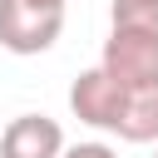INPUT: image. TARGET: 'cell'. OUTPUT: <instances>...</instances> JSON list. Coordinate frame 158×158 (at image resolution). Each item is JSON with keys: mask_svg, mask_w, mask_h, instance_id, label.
I'll use <instances>...</instances> for the list:
<instances>
[{"mask_svg": "<svg viewBox=\"0 0 158 158\" xmlns=\"http://www.w3.org/2000/svg\"><path fill=\"white\" fill-rule=\"evenodd\" d=\"M30 5H40V10H64V0H30Z\"/></svg>", "mask_w": 158, "mask_h": 158, "instance_id": "ba28073f", "label": "cell"}, {"mask_svg": "<svg viewBox=\"0 0 158 158\" xmlns=\"http://www.w3.org/2000/svg\"><path fill=\"white\" fill-rule=\"evenodd\" d=\"M64 153V128L49 114H20L0 133V158H59Z\"/></svg>", "mask_w": 158, "mask_h": 158, "instance_id": "3957f363", "label": "cell"}, {"mask_svg": "<svg viewBox=\"0 0 158 158\" xmlns=\"http://www.w3.org/2000/svg\"><path fill=\"white\" fill-rule=\"evenodd\" d=\"M59 158H118L109 143H74V148H64Z\"/></svg>", "mask_w": 158, "mask_h": 158, "instance_id": "52a82bcc", "label": "cell"}, {"mask_svg": "<svg viewBox=\"0 0 158 158\" xmlns=\"http://www.w3.org/2000/svg\"><path fill=\"white\" fill-rule=\"evenodd\" d=\"M114 30H158V0H114Z\"/></svg>", "mask_w": 158, "mask_h": 158, "instance_id": "8992f818", "label": "cell"}, {"mask_svg": "<svg viewBox=\"0 0 158 158\" xmlns=\"http://www.w3.org/2000/svg\"><path fill=\"white\" fill-rule=\"evenodd\" d=\"M153 158H158V153H153Z\"/></svg>", "mask_w": 158, "mask_h": 158, "instance_id": "9c48e42d", "label": "cell"}, {"mask_svg": "<svg viewBox=\"0 0 158 158\" xmlns=\"http://www.w3.org/2000/svg\"><path fill=\"white\" fill-rule=\"evenodd\" d=\"M64 30V10H40L30 0H0V49L44 54Z\"/></svg>", "mask_w": 158, "mask_h": 158, "instance_id": "7a4b0ae2", "label": "cell"}, {"mask_svg": "<svg viewBox=\"0 0 158 158\" xmlns=\"http://www.w3.org/2000/svg\"><path fill=\"white\" fill-rule=\"evenodd\" d=\"M99 74L118 89H153L158 84V30H114L104 40Z\"/></svg>", "mask_w": 158, "mask_h": 158, "instance_id": "6da1fadb", "label": "cell"}, {"mask_svg": "<svg viewBox=\"0 0 158 158\" xmlns=\"http://www.w3.org/2000/svg\"><path fill=\"white\" fill-rule=\"evenodd\" d=\"M114 133L123 143H158V84L153 89H123Z\"/></svg>", "mask_w": 158, "mask_h": 158, "instance_id": "5b68a950", "label": "cell"}, {"mask_svg": "<svg viewBox=\"0 0 158 158\" xmlns=\"http://www.w3.org/2000/svg\"><path fill=\"white\" fill-rule=\"evenodd\" d=\"M118 104H123V89H118L114 79H104L99 69H84V74L69 84V109H74V118L89 123V128H109V133H114Z\"/></svg>", "mask_w": 158, "mask_h": 158, "instance_id": "277c9868", "label": "cell"}]
</instances>
